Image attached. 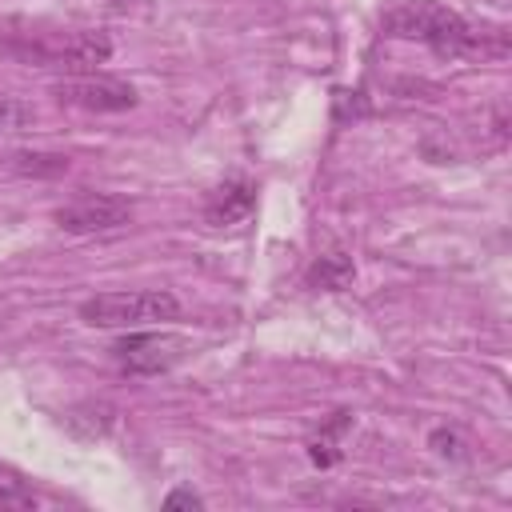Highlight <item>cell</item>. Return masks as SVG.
Wrapping results in <instances>:
<instances>
[{"label":"cell","instance_id":"6da1fadb","mask_svg":"<svg viewBox=\"0 0 512 512\" xmlns=\"http://www.w3.org/2000/svg\"><path fill=\"white\" fill-rule=\"evenodd\" d=\"M384 32L400 40H420L436 56H504L508 36L500 28H476L460 12L436 0H400L384 12Z\"/></svg>","mask_w":512,"mask_h":512},{"label":"cell","instance_id":"7a4b0ae2","mask_svg":"<svg viewBox=\"0 0 512 512\" xmlns=\"http://www.w3.org/2000/svg\"><path fill=\"white\" fill-rule=\"evenodd\" d=\"M4 48L20 60L48 64V68H72V72H88L112 56V40L92 28H52V32L28 28V32H12Z\"/></svg>","mask_w":512,"mask_h":512},{"label":"cell","instance_id":"3957f363","mask_svg":"<svg viewBox=\"0 0 512 512\" xmlns=\"http://www.w3.org/2000/svg\"><path fill=\"white\" fill-rule=\"evenodd\" d=\"M180 304L164 288H144V292H100L80 304V320L92 328H140L156 320H176Z\"/></svg>","mask_w":512,"mask_h":512},{"label":"cell","instance_id":"277c9868","mask_svg":"<svg viewBox=\"0 0 512 512\" xmlns=\"http://www.w3.org/2000/svg\"><path fill=\"white\" fill-rule=\"evenodd\" d=\"M188 352V340L184 336H172V332H128L124 340H116L112 356L124 372L132 376H156V372H168L180 356Z\"/></svg>","mask_w":512,"mask_h":512},{"label":"cell","instance_id":"5b68a950","mask_svg":"<svg viewBox=\"0 0 512 512\" xmlns=\"http://www.w3.org/2000/svg\"><path fill=\"white\" fill-rule=\"evenodd\" d=\"M128 220H132V204L124 196H108V192H88V196H76L56 208V228H64L72 236L112 232V228H124Z\"/></svg>","mask_w":512,"mask_h":512},{"label":"cell","instance_id":"8992f818","mask_svg":"<svg viewBox=\"0 0 512 512\" xmlns=\"http://www.w3.org/2000/svg\"><path fill=\"white\" fill-rule=\"evenodd\" d=\"M56 100L84 112H124L136 104V88L112 76H72L56 84Z\"/></svg>","mask_w":512,"mask_h":512},{"label":"cell","instance_id":"52a82bcc","mask_svg":"<svg viewBox=\"0 0 512 512\" xmlns=\"http://www.w3.org/2000/svg\"><path fill=\"white\" fill-rule=\"evenodd\" d=\"M256 208V184L248 180H224L220 188L208 192L204 200V220L212 228H232V224H244Z\"/></svg>","mask_w":512,"mask_h":512},{"label":"cell","instance_id":"ba28073f","mask_svg":"<svg viewBox=\"0 0 512 512\" xmlns=\"http://www.w3.org/2000/svg\"><path fill=\"white\" fill-rule=\"evenodd\" d=\"M352 276H356L352 260H348L344 252H328V256H320V260L312 264L308 284H312V288H324V292H340V288L352 284Z\"/></svg>","mask_w":512,"mask_h":512},{"label":"cell","instance_id":"9c48e42d","mask_svg":"<svg viewBox=\"0 0 512 512\" xmlns=\"http://www.w3.org/2000/svg\"><path fill=\"white\" fill-rule=\"evenodd\" d=\"M348 424H352V416H348V412H336V416L324 424V432H320V436L308 444V456H312L320 468H328V464H336V460H340L336 440H340V432H344Z\"/></svg>","mask_w":512,"mask_h":512},{"label":"cell","instance_id":"30bf717a","mask_svg":"<svg viewBox=\"0 0 512 512\" xmlns=\"http://www.w3.org/2000/svg\"><path fill=\"white\" fill-rule=\"evenodd\" d=\"M12 164H16L20 172H32V176H56V172L68 168L64 156H32V152H16Z\"/></svg>","mask_w":512,"mask_h":512},{"label":"cell","instance_id":"8fae6325","mask_svg":"<svg viewBox=\"0 0 512 512\" xmlns=\"http://www.w3.org/2000/svg\"><path fill=\"white\" fill-rule=\"evenodd\" d=\"M36 496L28 492V484L16 476V472H8V468H0V504H32Z\"/></svg>","mask_w":512,"mask_h":512},{"label":"cell","instance_id":"7c38bea8","mask_svg":"<svg viewBox=\"0 0 512 512\" xmlns=\"http://www.w3.org/2000/svg\"><path fill=\"white\" fill-rule=\"evenodd\" d=\"M32 120V108L28 104H20V100H12V96H0V132H16V128H24Z\"/></svg>","mask_w":512,"mask_h":512},{"label":"cell","instance_id":"4fadbf2b","mask_svg":"<svg viewBox=\"0 0 512 512\" xmlns=\"http://www.w3.org/2000/svg\"><path fill=\"white\" fill-rule=\"evenodd\" d=\"M164 508H204V500L192 488H176V492L164 496Z\"/></svg>","mask_w":512,"mask_h":512},{"label":"cell","instance_id":"5bb4252c","mask_svg":"<svg viewBox=\"0 0 512 512\" xmlns=\"http://www.w3.org/2000/svg\"><path fill=\"white\" fill-rule=\"evenodd\" d=\"M136 0H108V8H116V12H128Z\"/></svg>","mask_w":512,"mask_h":512}]
</instances>
